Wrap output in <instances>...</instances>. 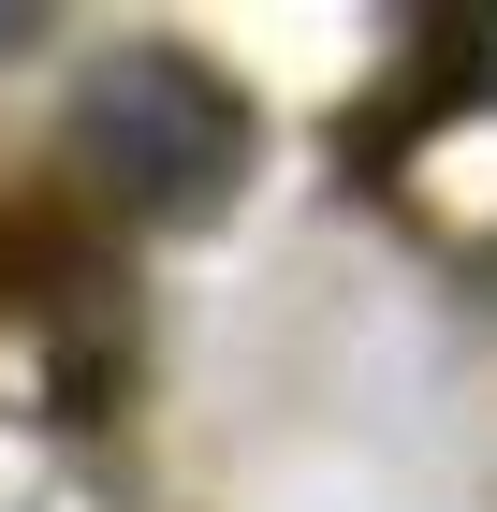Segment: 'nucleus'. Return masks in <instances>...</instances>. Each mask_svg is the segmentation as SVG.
Instances as JSON below:
<instances>
[{"instance_id": "f257e3e1", "label": "nucleus", "mask_w": 497, "mask_h": 512, "mask_svg": "<svg viewBox=\"0 0 497 512\" xmlns=\"http://www.w3.org/2000/svg\"><path fill=\"white\" fill-rule=\"evenodd\" d=\"M74 161L132 220H205L234 191V161H249V103L205 59H176V44H117L103 74L74 88Z\"/></svg>"}, {"instance_id": "f03ea898", "label": "nucleus", "mask_w": 497, "mask_h": 512, "mask_svg": "<svg viewBox=\"0 0 497 512\" xmlns=\"http://www.w3.org/2000/svg\"><path fill=\"white\" fill-rule=\"evenodd\" d=\"M15 30H30V15H15V0H0V44H15Z\"/></svg>"}]
</instances>
